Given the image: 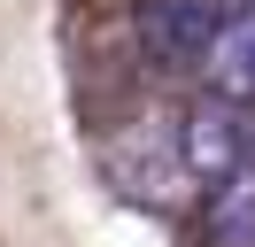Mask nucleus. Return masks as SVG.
<instances>
[{
	"label": "nucleus",
	"mask_w": 255,
	"mask_h": 247,
	"mask_svg": "<svg viewBox=\"0 0 255 247\" xmlns=\"http://www.w3.org/2000/svg\"><path fill=\"white\" fill-rule=\"evenodd\" d=\"M170 147H178V170H186V178L217 185V178H232V170L255 162V124H248V108H232V101H201V108L178 116Z\"/></svg>",
	"instance_id": "1"
},
{
	"label": "nucleus",
	"mask_w": 255,
	"mask_h": 247,
	"mask_svg": "<svg viewBox=\"0 0 255 247\" xmlns=\"http://www.w3.org/2000/svg\"><path fill=\"white\" fill-rule=\"evenodd\" d=\"M217 23L224 15L209 8V0H147L139 8V39H147V54H155L162 70H201Z\"/></svg>",
	"instance_id": "2"
},
{
	"label": "nucleus",
	"mask_w": 255,
	"mask_h": 247,
	"mask_svg": "<svg viewBox=\"0 0 255 247\" xmlns=\"http://www.w3.org/2000/svg\"><path fill=\"white\" fill-rule=\"evenodd\" d=\"M201 85H209V101L255 108V8H240V15L217 23V39L201 54Z\"/></svg>",
	"instance_id": "3"
},
{
	"label": "nucleus",
	"mask_w": 255,
	"mask_h": 247,
	"mask_svg": "<svg viewBox=\"0 0 255 247\" xmlns=\"http://www.w3.org/2000/svg\"><path fill=\"white\" fill-rule=\"evenodd\" d=\"M201 247H255V162L209 185V201H201Z\"/></svg>",
	"instance_id": "4"
}]
</instances>
